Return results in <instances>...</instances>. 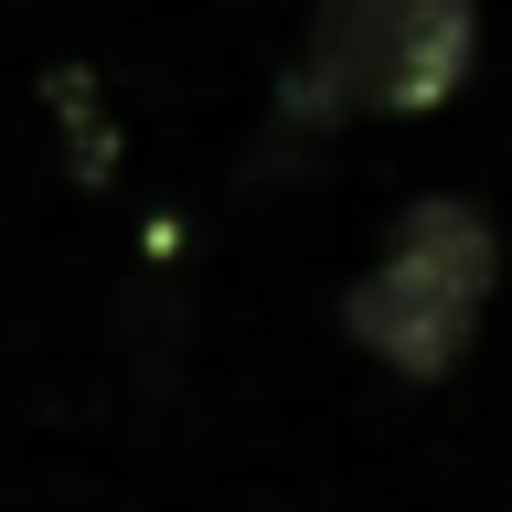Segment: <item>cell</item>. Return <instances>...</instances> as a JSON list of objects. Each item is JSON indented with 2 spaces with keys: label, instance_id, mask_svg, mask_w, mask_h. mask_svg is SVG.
Segmentation results:
<instances>
[{
  "label": "cell",
  "instance_id": "obj_1",
  "mask_svg": "<svg viewBox=\"0 0 512 512\" xmlns=\"http://www.w3.org/2000/svg\"><path fill=\"white\" fill-rule=\"evenodd\" d=\"M470 43H480L470 0H320L278 107L299 139H331L352 118H427L459 96Z\"/></svg>",
  "mask_w": 512,
  "mask_h": 512
},
{
  "label": "cell",
  "instance_id": "obj_2",
  "mask_svg": "<svg viewBox=\"0 0 512 512\" xmlns=\"http://www.w3.org/2000/svg\"><path fill=\"white\" fill-rule=\"evenodd\" d=\"M491 288H502V246H491V214L480 203H459V192H427V203H406L395 214V235H384L374 278L342 299V331L374 363H395V374H448L459 352H470L480 310H491Z\"/></svg>",
  "mask_w": 512,
  "mask_h": 512
}]
</instances>
